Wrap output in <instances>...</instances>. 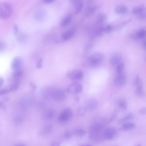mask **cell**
Listing matches in <instances>:
<instances>
[{"label": "cell", "mask_w": 146, "mask_h": 146, "mask_svg": "<svg viewBox=\"0 0 146 146\" xmlns=\"http://www.w3.org/2000/svg\"><path fill=\"white\" fill-rule=\"evenodd\" d=\"M141 45L142 48L146 50V38L143 39L141 42Z\"/></svg>", "instance_id": "41"}, {"label": "cell", "mask_w": 146, "mask_h": 146, "mask_svg": "<svg viewBox=\"0 0 146 146\" xmlns=\"http://www.w3.org/2000/svg\"><path fill=\"white\" fill-rule=\"evenodd\" d=\"M72 135V133L69 131H65L64 134V137L67 139L70 138L71 137Z\"/></svg>", "instance_id": "35"}, {"label": "cell", "mask_w": 146, "mask_h": 146, "mask_svg": "<svg viewBox=\"0 0 146 146\" xmlns=\"http://www.w3.org/2000/svg\"><path fill=\"white\" fill-rule=\"evenodd\" d=\"M18 31L17 26V24H15L13 26V34L15 35L17 33Z\"/></svg>", "instance_id": "40"}, {"label": "cell", "mask_w": 146, "mask_h": 146, "mask_svg": "<svg viewBox=\"0 0 146 146\" xmlns=\"http://www.w3.org/2000/svg\"><path fill=\"white\" fill-rule=\"evenodd\" d=\"M67 76L71 80L77 82L83 79L84 74L82 70L76 69L68 72L67 73Z\"/></svg>", "instance_id": "3"}, {"label": "cell", "mask_w": 146, "mask_h": 146, "mask_svg": "<svg viewBox=\"0 0 146 146\" xmlns=\"http://www.w3.org/2000/svg\"><path fill=\"white\" fill-rule=\"evenodd\" d=\"M98 104L96 100L93 99H89L85 102L84 107L86 111H92L97 108Z\"/></svg>", "instance_id": "9"}, {"label": "cell", "mask_w": 146, "mask_h": 146, "mask_svg": "<svg viewBox=\"0 0 146 146\" xmlns=\"http://www.w3.org/2000/svg\"><path fill=\"white\" fill-rule=\"evenodd\" d=\"M30 85H31V88L33 89H35L36 88H37L35 84L34 83V82H32V81L30 82Z\"/></svg>", "instance_id": "42"}, {"label": "cell", "mask_w": 146, "mask_h": 146, "mask_svg": "<svg viewBox=\"0 0 146 146\" xmlns=\"http://www.w3.org/2000/svg\"><path fill=\"white\" fill-rule=\"evenodd\" d=\"M133 117V115L132 113H129L127 114L123 118L122 121H126L132 119Z\"/></svg>", "instance_id": "31"}, {"label": "cell", "mask_w": 146, "mask_h": 146, "mask_svg": "<svg viewBox=\"0 0 146 146\" xmlns=\"http://www.w3.org/2000/svg\"><path fill=\"white\" fill-rule=\"evenodd\" d=\"M54 0H43V2L46 3H50L54 2Z\"/></svg>", "instance_id": "44"}, {"label": "cell", "mask_w": 146, "mask_h": 146, "mask_svg": "<svg viewBox=\"0 0 146 146\" xmlns=\"http://www.w3.org/2000/svg\"><path fill=\"white\" fill-rule=\"evenodd\" d=\"M13 8L11 5L6 2H2L0 4V17L2 19H6L11 15Z\"/></svg>", "instance_id": "1"}, {"label": "cell", "mask_w": 146, "mask_h": 146, "mask_svg": "<svg viewBox=\"0 0 146 146\" xmlns=\"http://www.w3.org/2000/svg\"><path fill=\"white\" fill-rule=\"evenodd\" d=\"M121 54L119 52H115L111 56L110 62V64L113 66L117 65L120 62L121 59Z\"/></svg>", "instance_id": "14"}, {"label": "cell", "mask_w": 146, "mask_h": 146, "mask_svg": "<svg viewBox=\"0 0 146 146\" xmlns=\"http://www.w3.org/2000/svg\"><path fill=\"white\" fill-rule=\"evenodd\" d=\"M17 146H25V145H19Z\"/></svg>", "instance_id": "47"}, {"label": "cell", "mask_w": 146, "mask_h": 146, "mask_svg": "<svg viewBox=\"0 0 146 146\" xmlns=\"http://www.w3.org/2000/svg\"><path fill=\"white\" fill-rule=\"evenodd\" d=\"M81 146H84V145H81Z\"/></svg>", "instance_id": "50"}, {"label": "cell", "mask_w": 146, "mask_h": 146, "mask_svg": "<svg viewBox=\"0 0 146 146\" xmlns=\"http://www.w3.org/2000/svg\"><path fill=\"white\" fill-rule=\"evenodd\" d=\"M86 110L84 107H80L78 110V114L82 115H83L86 113Z\"/></svg>", "instance_id": "33"}, {"label": "cell", "mask_w": 146, "mask_h": 146, "mask_svg": "<svg viewBox=\"0 0 146 146\" xmlns=\"http://www.w3.org/2000/svg\"><path fill=\"white\" fill-rule=\"evenodd\" d=\"M136 146H141V145H138Z\"/></svg>", "instance_id": "49"}, {"label": "cell", "mask_w": 146, "mask_h": 146, "mask_svg": "<svg viewBox=\"0 0 146 146\" xmlns=\"http://www.w3.org/2000/svg\"><path fill=\"white\" fill-rule=\"evenodd\" d=\"M76 134L78 136H81L84 135L86 133V131L82 129H77L75 131Z\"/></svg>", "instance_id": "32"}, {"label": "cell", "mask_w": 146, "mask_h": 146, "mask_svg": "<svg viewBox=\"0 0 146 146\" xmlns=\"http://www.w3.org/2000/svg\"><path fill=\"white\" fill-rule=\"evenodd\" d=\"M139 113L142 115H146V107L141 109L139 111Z\"/></svg>", "instance_id": "38"}, {"label": "cell", "mask_w": 146, "mask_h": 146, "mask_svg": "<svg viewBox=\"0 0 146 146\" xmlns=\"http://www.w3.org/2000/svg\"><path fill=\"white\" fill-rule=\"evenodd\" d=\"M9 92H10V91L9 89H3L0 90V94L1 95H3L9 93Z\"/></svg>", "instance_id": "37"}, {"label": "cell", "mask_w": 146, "mask_h": 146, "mask_svg": "<svg viewBox=\"0 0 146 146\" xmlns=\"http://www.w3.org/2000/svg\"><path fill=\"white\" fill-rule=\"evenodd\" d=\"M127 80L126 76L122 73L117 74L114 80L113 83L116 86H121L125 84Z\"/></svg>", "instance_id": "6"}, {"label": "cell", "mask_w": 146, "mask_h": 146, "mask_svg": "<svg viewBox=\"0 0 146 146\" xmlns=\"http://www.w3.org/2000/svg\"><path fill=\"white\" fill-rule=\"evenodd\" d=\"M104 58V54L101 52H97L93 54L89 57L88 62L92 67L98 66Z\"/></svg>", "instance_id": "2"}, {"label": "cell", "mask_w": 146, "mask_h": 146, "mask_svg": "<svg viewBox=\"0 0 146 146\" xmlns=\"http://www.w3.org/2000/svg\"><path fill=\"white\" fill-rule=\"evenodd\" d=\"M42 58H40L37 61L36 64V67L37 68L40 69L42 67Z\"/></svg>", "instance_id": "34"}, {"label": "cell", "mask_w": 146, "mask_h": 146, "mask_svg": "<svg viewBox=\"0 0 146 146\" xmlns=\"http://www.w3.org/2000/svg\"><path fill=\"white\" fill-rule=\"evenodd\" d=\"M83 90L82 85L78 82L70 84L66 89L67 92L71 94H76L81 92Z\"/></svg>", "instance_id": "4"}, {"label": "cell", "mask_w": 146, "mask_h": 146, "mask_svg": "<svg viewBox=\"0 0 146 146\" xmlns=\"http://www.w3.org/2000/svg\"><path fill=\"white\" fill-rule=\"evenodd\" d=\"M72 19V16L70 14H68L61 21L60 25L64 27L69 24L71 22Z\"/></svg>", "instance_id": "22"}, {"label": "cell", "mask_w": 146, "mask_h": 146, "mask_svg": "<svg viewBox=\"0 0 146 146\" xmlns=\"http://www.w3.org/2000/svg\"><path fill=\"white\" fill-rule=\"evenodd\" d=\"M84 146H92V145H84Z\"/></svg>", "instance_id": "48"}, {"label": "cell", "mask_w": 146, "mask_h": 146, "mask_svg": "<svg viewBox=\"0 0 146 146\" xmlns=\"http://www.w3.org/2000/svg\"><path fill=\"white\" fill-rule=\"evenodd\" d=\"M23 75L21 70L14 71L13 74V82H19Z\"/></svg>", "instance_id": "20"}, {"label": "cell", "mask_w": 146, "mask_h": 146, "mask_svg": "<svg viewBox=\"0 0 146 146\" xmlns=\"http://www.w3.org/2000/svg\"><path fill=\"white\" fill-rule=\"evenodd\" d=\"M72 114V111L70 108H65L59 114L58 117V120L60 122L65 121L70 118Z\"/></svg>", "instance_id": "5"}, {"label": "cell", "mask_w": 146, "mask_h": 146, "mask_svg": "<svg viewBox=\"0 0 146 146\" xmlns=\"http://www.w3.org/2000/svg\"><path fill=\"white\" fill-rule=\"evenodd\" d=\"M72 3L74 7V13L76 15H78L82 11L83 4L82 2L80 0H74L72 1Z\"/></svg>", "instance_id": "13"}, {"label": "cell", "mask_w": 146, "mask_h": 146, "mask_svg": "<svg viewBox=\"0 0 146 146\" xmlns=\"http://www.w3.org/2000/svg\"><path fill=\"white\" fill-rule=\"evenodd\" d=\"M146 36V30L144 29H140L131 35V37L135 40L143 38Z\"/></svg>", "instance_id": "16"}, {"label": "cell", "mask_w": 146, "mask_h": 146, "mask_svg": "<svg viewBox=\"0 0 146 146\" xmlns=\"http://www.w3.org/2000/svg\"><path fill=\"white\" fill-rule=\"evenodd\" d=\"M137 17L141 19L146 18V11H144L140 14H138Z\"/></svg>", "instance_id": "36"}, {"label": "cell", "mask_w": 146, "mask_h": 146, "mask_svg": "<svg viewBox=\"0 0 146 146\" xmlns=\"http://www.w3.org/2000/svg\"></svg>", "instance_id": "51"}, {"label": "cell", "mask_w": 146, "mask_h": 146, "mask_svg": "<svg viewBox=\"0 0 146 146\" xmlns=\"http://www.w3.org/2000/svg\"><path fill=\"white\" fill-rule=\"evenodd\" d=\"M53 129L52 126L51 124H46L41 128L39 132V134L42 137L47 136L52 132Z\"/></svg>", "instance_id": "10"}, {"label": "cell", "mask_w": 146, "mask_h": 146, "mask_svg": "<svg viewBox=\"0 0 146 146\" xmlns=\"http://www.w3.org/2000/svg\"><path fill=\"white\" fill-rule=\"evenodd\" d=\"M98 7L97 5L95 3H92L89 5L85 11V16L87 17H90L93 16Z\"/></svg>", "instance_id": "12"}, {"label": "cell", "mask_w": 146, "mask_h": 146, "mask_svg": "<svg viewBox=\"0 0 146 146\" xmlns=\"http://www.w3.org/2000/svg\"><path fill=\"white\" fill-rule=\"evenodd\" d=\"M135 126V124L131 122H127L122 125V129L125 130H128L134 128Z\"/></svg>", "instance_id": "24"}, {"label": "cell", "mask_w": 146, "mask_h": 146, "mask_svg": "<svg viewBox=\"0 0 146 146\" xmlns=\"http://www.w3.org/2000/svg\"><path fill=\"white\" fill-rule=\"evenodd\" d=\"M106 16L103 13H100L97 17L96 20V22L98 23H103L106 21Z\"/></svg>", "instance_id": "28"}, {"label": "cell", "mask_w": 146, "mask_h": 146, "mask_svg": "<svg viewBox=\"0 0 146 146\" xmlns=\"http://www.w3.org/2000/svg\"><path fill=\"white\" fill-rule=\"evenodd\" d=\"M6 47V44L3 42L0 41V50H4Z\"/></svg>", "instance_id": "39"}, {"label": "cell", "mask_w": 146, "mask_h": 146, "mask_svg": "<svg viewBox=\"0 0 146 146\" xmlns=\"http://www.w3.org/2000/svg\"><path fill=\"white\" fill-rule=\"evenodd\" d=\"M117 135L116 130L112 128H109L106 129L104 133V136L106 139L110 140L115 138Z\"/></svg>", "instance_id": "7"}, {"label": "cell", "mask_w": 146, "mask_h": 146, "mask_svg": "<svg viewBox=\"0 0 146 146\" xmlns=\"http://www.w3.org/2000/svg\"><path fill=\"white\" fill-rule=\"evenodd\" d=\"M4 80L3 79L1 78H0V87H1L4 83Z\"/></svg>", "instance_id": "45"}, {"label": "cell", "mask_w": 146, "mask_h": 146, "mask_svg": "<svg viewBox=\"0 0 146 146\" xmlns=\"http://www.w3.org/2000/svg\"><path fill=\"white\" fill-rule=\"evenodd\" d=\"M146 10V7L144 5H140L134 7L132 9V13L135 14H139Z\"/></svg>", "instance_id": "21"}, {"label": "cell", "mask_w": 146, "mask_h": 146, "mask_svg": "<svg viewBox=\"0 0 146 146\" xmlns=\"http://www.w3.org/2000/svg\"><path fill=\"white\" fill-rule=\"evenodd\" d=\"M100 27L104 33H109L113 29V26L110 24L104 25L100 26Z\"/></svg>", "instance_id": "25"}, {"label": "cell", "mask_w": 146, "mask_h": 146, "mask_svg": "<svg viewBox=\"0 0 146 146\" xmlns=\"http://www.w3.org/2000/svg\"><path fill=\"white\" fill-rule=\"evenodd\" d=\"M141 83L142 82L139 76L138 75H137L133 82V85L137 86Z\"/></svg>", "instance_id": "30"}, {"label": "cell", "mask_w": 146, "mask_h": 146, "mask_svg": "<svg viewBox=\"0 0 146 146\" xmlns=\"http://www.w3.org/2000/svg\"><path fill=\"white\" fill-rule=\"evenodd\" d=\"M135 92L136 94L140 96H143L144 94L142 83L136 86Z\"/></svg>", "instance_id": "26"}, {"label": "cell", "mask_w": 146, "mask_h": 146, "mask_svg": "<svg viewBox=\"0 0 146 146\" xmlns=\"http://www.w3.org/2000/svg\"><path fill=\"white\" fill-rule=\"evenodd\" d=\"M0 108L1 109L3 110L5 109V106L3 102H0Z\"/></svg>", "instance_id": "43"}, {"label": "cell", "mask_w": 146, "mask_h": 146, "mask_svg": "<svg viewBox=\"0 0 146 146\" xmlns=\"http://www.w3.org/2000/svg\"><path fill=\"white\" fill-rule=\"evenodd\" d=\"M65 93L64 91L62 89H57L52 93V98L56 101H61L64 99L65 97Z\"/></svg>", "instance_id": "11"}, {"label": "cell", "mask_w": 146, "mask_h": 146, "mask_svg": "<svg viewBox=\"0 0 146 146\" xmlns=\"http://www.w3.org/2000/svg\"><path fill=\"white\" fill-rule=\"evenodd\" d=\"M50 146H60V144L57 142H55L52 143Z\"/></svg>", "instance_id": "46"}, {"label": "cell", "mask_w": 146, "mask_h": 146, "mask_svg": "<svg viewBox=\"0 0 146 146\" xmlns=\"http://www.w3.org/2000/svg\"><path fill=\"white\" fill-rule=\"evenodd\" d=\"M124 63L122 61L120 62L117 65L116 69V71L117 74L122 73L124 67Z\"/></svg>", "instance_id": "27"}, {"label": "cell", "mask_w": 146, "mask_h": 146, "mask_svg": "<svg viewBox=\"0 0 146 146\" xmlns=\"http://www.w3.org/2000/svg\"><path fill=\"white\" fill-rule=\"evenodd\" d=\"M75 32V30L71 29L64 32L62 34V37L64 41H67L70 39L74 36Z\"/></svg>", "instance_id": "17"}, {"label": "cell", "mask_w": 146, "mask_h": 146, "mask_svg": "<svg viewBox=\"0 0 146 146\" xmlns=\"http://www.w3.org/2000/svg\"><path fill=\"white\" fill-rule=\"evenodd\" d=\"M23 64V60L19 57H16L13 60L11 64V68L14 71L21 70Z\"/></svg>", "instance_id": "8"}, {"label": "cell", "mask_w": 146, "mask_h": 146, "mask_svg": "<svg viewBox=\"0 0 146 146\" xmlns=\"http://www.w3.org/2000/svg\"><path fill=\"white\" fill-rule=\"evenodd\" d=\"M55 114V112L54 110L52 108H49L44 111L42 115V117L45 120H50L54 118Z\"/></svg>", "instance_id": "15"}, {"label": "cell", "mask_w": 146, "mask_h": 146, "mask_svg": "<svg viewBox=\"0 0 146 146\" xmlns=\"http://www.w3.org/2000/svg\"><path fill=\"white\" fill-rule=\"evenodd\" d=\"M127 7L123 4H120L116 5L114 8L115 12L118 14H121L125 13L127 11Z\"/></svg>", "instance_id": "19"}, {"label": "cell", "mask_w": 146, "mask_h": 146, "mask_svg": "<svg viewBox=\"0 0 146 146\" xmlns=\"http://www.w3.org/2000/svg\"><path fill=\"white\" fill-rule=\"evenodd\" d=\"M117 105L119 108L122 111L125 110L127 108V103L126 101L123 99L119 100L117 103Z\"/></svg>", "instance_id": "23"}, {"label": "cell", "mask_w": 146, "mask_h": 146, "mask_svg": "<svg viewBox=\"0 0 146 146\" xmlns=\"http://www.w3.org/2000/svg\"><path fill=\"white\" fill-rule=\"evenodd\" d=\"M46 11L43 9L37 10L34 14V17L36 20L41 21L44 18L46 15Z\"/></svg>", "instance_id": "18"}, {"label": "cell", "mask_w": 146, "mask_h": 146, "mask_svg": "<svg viewBox=\"0 0 146 146\" xmlns=\"http://www.w3.org/2000/svg\"><path fill=\"white\" fill-rule=\"evenodd\" d=\"M19 82H13L9 88L10 92L17 90L19 87Z\"/></svg>", "instance_id": "29"}]
</instances>
